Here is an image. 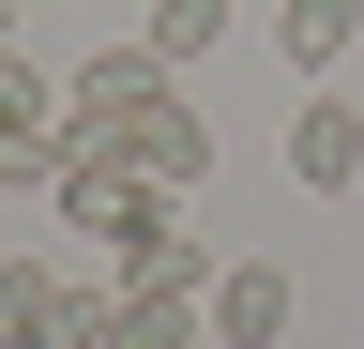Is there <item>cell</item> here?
I'll return each mask as SVG.
<instances>
[{
	"mask_svg": "<svg viewBox=\"0 0 364 349\" xmlns=\"http://www.w3.org/2000/svg\"><path fill=\"white\" fill-rule=\"evenodd\" d=\"M46 349H91V334H46Z\"/></svg>",
	"mask_w": 364,
	"mask_h": 349,
	"instance_id": "cell-8",
	"label": "cell"
},
{
	"mask_svg": "<svg viewBox=\"0 0 364 349\" xmlns=\"http://www.w3.org/2000/svg\"><path fill=\"white\" fill-rule=\"evenodd\" d=\"M228 16H243V0H152V16H136V46H167V61H198V46H213Z\"/></svg>",
	"mask_w": 364,
	"mask_h": 349,
	"instance_id": "cell-6",
	"label": "cell"
},
{
	"mask_svg": "<svg viewBox=\"0 0 364 349\" xmlns=\"http://www.w3.org/2000/svg\"><path fill=\"white\" fill-rule=\"evenodd\" d=\"M107 137H122L136 167H152V183H198V167H213V122H198V107H182V76H167V92H152V107H122V122H107Z\"/></svg>",
	"mask_w": 364,
	"mask_h": 349,
	"instance_id": "cell-2",
	"label": "cell"
},
{
	"mask_svg": "<svg viewBox=\"0 0 364 349\" xmlns=\"http://www.w3.org/2000/svg\"><path fill=\"white\" fill-rule=\"evenodd\" d=\"M273 334H289V274H273V258L213 274V349H273Z\"/></svg>",
	"mask_w": 364,
	"mask_h": 349,
	"instance_id": "cell-4",
	"label": "cell"
},
{
	"mask_svg": "<svg viewBox=\"0 0 364 349\" xmlns=\"http://www.w3.org/2000/svg\"><path fill=\"white\" fill-rule=\"evenodd\" d=\"M0 46H16V0H0Z\"/></svg>",
	"mask_w": 364,
	"mask_h": 349,
	"instance_id": "cell-7",
	"label": "cell"
},
{
	"mask_svg": "<svg viewBox=\"0 0 364 349\" xmlns=\"http://www.w3.org/2000/svg\"><path fill=\"white\" fill-rule=\"evenodd\" d=\"M289 183L304 198H349L364 183V92H304L289 107Z\"/></svg>",
	"mask_w": 364,
	"mask_h": 349,
	"instance_id": "cell-1",
	"label": "cell"
},
{
	"mask_svg": "<svg viewBox=\"0 0 364 349\" xmlns=\"http://www.w3.org/2000/svg\"><path fill=\"white\" fill-rule=\"evenodd\" d=\"M76 289L91 274H61V258H0V349H46V334L76 319Z\"/></svg>",
	"mask_w": 364,
	"mask_h": 349,
	"instance_id": "cell-3",
	"label": "cell"
},
{
	"mask_svg": "<svg viewBox=\"0 0 364 349\" xmlns=\"http://www.w3.org/2000/svg\"><path fill=\"white\" fill-rule=\"evenodd\" d=\"M349 31H364V0H289V16H273V46H289L304 76H334V61H349Z\"/></svg>",
	"mask_w": 364,
	"mask_h": 349,
	"instance_id": "cell-5",
	"label": "cell"
}]
</instances>
